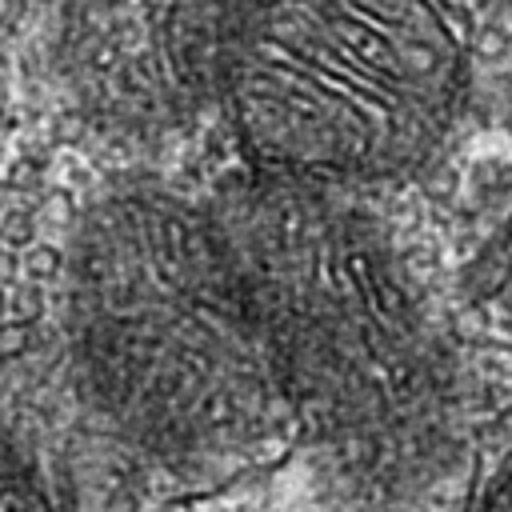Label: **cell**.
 <instances>
[{"mask_svg": "<svg viewBox=\"0 0 512 512\" xmlns=\"http://www.w3.org/2000/svg\"><path fill=\"white\" fill-rule=\"evenodd\" d=\"M64 336L88 408L176 476L224 480L292 444L276 352L208 204L100 196L68 244Z\"/></svg>", "mask_w": 512, "mask_h": 512, "instance_id": "7a4b0ae2", "label": "cell"}, {"mask_svg": "<svg viewBox=\"0 0 512 512\" xmlns=\"http://www.w3.org/2000/svg\"><path fill=\"white\" fill-rule=\"evenodd\" d=\"M468 512H512V440L492 456V464L476 480Z\"/></svg>", "mask_w": 512, "mask_h": 512, "instance_id": "8992f818", "label": "cell"}, {"mask_svg": "<svg viewBox=\"0 0 512 512\" xmlns=\"http://www.w3.org/2000/svg\"><path fill=\"white\" fill-rule=\"evenodd\" d=\"M476 8H492V12H512V0H468Z\"/></svg>", "mask_w": 512, "mask_h": 512, "instance_id": "ba28073f", "label": "cell"}, {"mask_svg": "<svg viewBox=\"0 0 512 512\" xmlns=\"http://www.w3.org/2000/svg\"><path fill=\"white\" fill-rule=\"evenodd\" d=\"M240 0H52V68L80 120L156 140L220 100Z\"/></svg>", "mask_w": 512, "mask_h": 512, "instance_id": "277c9868", "label": "cell"}, {"mask_svg": "<svg viewBox=\"0 0 512 512\" xmlns=\"http://www.w3.org/2000/svg\"><path fill=\"white\" fill-rule=\"evenodd\" d=\"M492 300H496V308L508 316V324H512V228H508V236L500 240V248H496V260H492Z\"/></svg>", "mask_w": 512, "mask_h": 512, "instance_id": "52a82bcc", "label": "cell"}, {"mask_svg": "<svg viewBox=\"0 0 512 512\" xmlns=\"http://www.w3.org/2000/svg\"><path fill=\"white\" fill-rule=\"evenodd\" d=\"M464 92L440 0H240L220 104L252 172L352 192L424 168Z\"/></svg>", "mask_w": 512, "mask_h": 512, "instance_id": "3957f363", "label": "cell"}, {"mask_svg": "<svg viewBox=\"0 0 512 512\" xmlns=\"http://www.w3.org/2000/svg\"><path fill=\"white\" fill-rule=\"evenodd\" d=\"M0 512H56L44 468L4 408H0Z\"/></svg>", "mask_w": 512, "mask_h": 512, "instance_id": "5b68a950", "label": "cell"}, {"mask_svg": "<svg viewBox=\"0 0 512 512\" xmlns=\"http://www.w3.org/2000/svg\"><path fill=\"white\" fill-rule=\"evenodd\" d=\"M292 412L348 500L412 512L464 460V384L380 220L344 188L252 172L212 196Z\"/></svg>", "mask_w": 512, "mask_h": 512, "instance_id": "6da1fadb", "label": "cell"}]
</instances>
